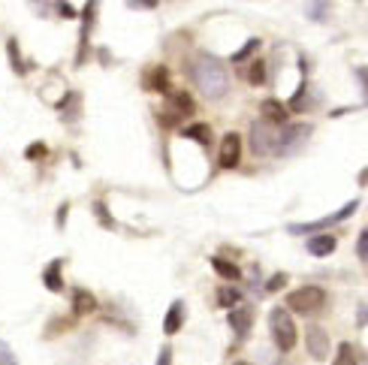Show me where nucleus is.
<instances>
[{"label": "nucleus", "mask_w": 368, "mask_h": 365, "mask_svg": "<svg viewBox=\"0 0 368 365\" xmlns=\"http://www.w3.org/2000/svg\"><path fill=\"white\" fill-rule=\"evenodd\" d=\"M190 76H194L196 88L203 91L208 100H221L227 97L230 91V76H227V66L217 61L214 55H205L199 52L194 57V64H190Z\"/></svg>", "instance_id": "nucleus-1"}, {"label": "nucleus", "mask_w": 368, "mask_h": 365, "mask_svg": "<svg viewBox=\"0 0 368 365\" xmlns=\"http://www.w3.org/2000/svg\"><path fill=\"white\" fill-rule=\"evenodd\" d=\"M269 326H272V338H275V344H278V350L290 353L293 347H296V338H299L296 323H293L290 311L287 308H275L269 314Z\"/></svg>", "instance_id": "nucleus-2"}, {"label": "nucleus", "mask_w": 368, "mask_h": 365, "mask_svg": "<svg viewBox=\"0 0 368 365\" xmlns=\"http://www.w3.org/2000/svg\"><path fill=\"white\" fill-rule=\"evenodd\" d=\"M356 209H359V199H350L347 205H341L338 212L326 214V218H317V221H311V223H290V232H293V236H302V232H320V230H326V227H332V223L347 221Z\"/></svg>", "instance_id": "nucleus-3"}, {"label": "nucleus", "mask_w": 368, "mask_h": 365, "mask_svg": "<svg viewBox=\"0 0 368 365\" xmlns=\"http://www.w3.org/2000/svg\"><path fill=\"white\" fill-rule=\"evenodd\" d=\"M326 302V293L320 287H299L287 296V308L296 314H311Z\"/></svg>", "instance_id": "nucleus-4"}, {"label": "nucleus", "mask_w": 368, "mask_h": 365, "mask_svg": "<svg viewBox=\"0 0 368 365\" xmlns=\"http://www.w3.org/2000/svg\"><path fill=\"white\" fill-rule=\"evenodd\" d=\"M250 151H254L257 157H266V154L278 151V133L272 130V124L254 121V127H250Z\"/></svg>", "instance_id": "nucleus-5"}, {"label": "nucleus", "mask_w": 368, "mask_h": 365, "mask_svg": "<svg viewBox=\"0 0 368 365\" xmlns=\"http://www.w3.org/2000/svg\"><path fill=\"white\" fill-rule=\"evenodd\" d=\"M196 112V103H194V97L187 94V91H172L169 94V109L163 112V124H169V127H175L181 118H187V115H194Z\"/></svg>", "instance_id": "nucleus-6"}, {"label": "nucleus", "mask_w": 368, "mask_h": 365, "mask_svg": "<svg viewBox=\"0 0 368 365\" xmlns=\"http://www.w3.org/2000/svg\"><path fill=\"white\" fill-rule=\"evenodd\" d=\"M311 133H314L311 124H290V127L278 136V151H275V154L287 157V154H293V151H299V148L305 145V139L311 136Z\"/></svg>", "instance_id": "nucleus-7"}, {"label": "nucleus", "mask_w": 368, "mask_h": 365, "mask_svg": "<svg viewBox=\"0 0 368 365\" xmlns=\"http://www.w3.org/2000/svg\"><path fill=\"white\" fill-rule=\"evenodd\" d=\"M217 160H221L223 169H232L241 160V136L239 133H227L221 139V148H217Z\"/></svg>", "instance_id": "nucleus-8"}, {"label": "nucleus", "mask_w": 368, "mask_h": 365, "mask_svg": "<svg viewBox=\"0 0 368 365\" xmlns=\"http://www.w3.org/2000/svg\"><path fill=\"white\" fill-rule=\"evenodd\" d=\"M305 344H308V353H311L317 362L326 359V356L332 353L329 335H326V329H323V326H308V332H305Z\"/></svg>", "instance_id": "nucleus-9"}, {"label": "nucleus", "mask_w": 368, "mask_h": 365, "mask_svg": "<svg viewBox=\"0 0 368 365\" xmlns=\"http://www.w3.org/2000/svg\"><path fill=\"white\" fill-rule=\"evenodd\" d=\"M230 326L236 329L239 338H248L250 326H254V308H248V305H241V308L230 311Z\"/></svg>", "instance_id": "nucleus-10"}, {"label": "nucleus", "mask_w": 368, "mask_h": 365, "mask_svg": "<svg viewBox=\"0 0 368 365\" xmlns=\"http://www.w3.org/2000/svg\"><path fill=\"white\" fill-rule=\"evenodd\" d=\"M338 238L329 236V232H317V236L308 238V251H311L314 256H329L332 251H335Z\"/></svg>", "instance_id": "nucleus-11"}, {"label": "nucleus", "mask_w": 368, "mask_h": 365, "mask_svg": "<svg viewBox=\"0 0 368 365\" xmlns=\"http://www.w3.org/2000/svg\"><path fill=\"white\" fill-rule=\"evenodd\" d=\"M181 323H184V302L175 299L169 305V311H166V317H163V332L166 335H175V332L181 329Z\"/></svg>", "instance_id": "nucleus-12"}, {"label": "nucleus", "mask_w": 368, "mask_h": 365, "mask_svg": "<svg viewBox=\"0 0 368 365\" xmlns=\"http://www.w3.org/2000/svg\"><path fill=\"white\" fill-rule=\"evenodd\" d=\"M260 112H263V121L266 124H284L287 121V106L278 103V100H263V106H260Z\"/></svg>", "instance_id": "nucleus-13"}, {"label": "nucleus", "mask_w": 368, "mask_h": 365, "mask_svg": "<svg viewBox=\"0 0 368 365\" xmlns=\"http://www.w3.org/2000/svg\"><path fill=\"white\" fill-rule=\"evenodd\" d=\"M145 85L151 91H160V94H169V73H166V66H154L145 76Z\"/></svg>", "instance_id": "nucleus-14"}, {"label": "nucleus", "mask_w": 368, "mask_h": 365, "mask_svg": "<svg viewBox=\"0 0 368 365\" xmlns=\"http://www.w3.org/2000/svg\"><path fill=\"white\" fill-rule=\"evenodd\" d=\"M73 308H76V314H91L97 308V299L88 290H73Z\"/></svg>", "instance_id": "nucleus-15"}, {"label": "nucleus", "mask_w": 368, "mask_h": 365, "mask_svg": "<svg viewBox=\"0 0 368 365\" xmlns=\"http://www.w3.org/2000/svg\"><path fill=\"white\" fill-rule=\"evenodd\" d=\"M43 281H46V287L52 290V293H61L64 290V278H61V260H55L52 265L46 269V275H43Z\"/></svg>", "instance_id": "nucleus-16"}, {"label": "nucleus", "mask_w": 368, "mask_h": 365, "mask_svg": "<svg viewBox=\"0 0 368 365\" xmlns=\"http://www.w3.org/2000/svg\"><path fill=\"white\" fill-rule=\"evenodd\" d=\"M212 265H214L217 275L227 278V281H239V278H241V269H239V265H232L230 260H223V256H214Z\"/></svg>", "instance_id": "nucleus-17"}, {"label": "nucleus", "mask_w": 368, "mask_h": 365, "mask_svg": "<svg viewBox=\"0 0 368 365\" xmlns=\"http://www.w3.org/2000/svg\"><path fill=\"white\" fill-rule=\"evenodd\" d=\"M241 302V290L239 287H221L217 290V305L221 308H232V305Z\"/></svg>", "instance_id": "nucleus-18"}, {"label": "nucleus", "mask_w": 368, "mask_h": 365, "mask_svg": "<svg viewBox=\"0 0 368 365\" xmlns=\"http://www.w3.org/2000/svg\"><path fill=\"white\" fill-rule=\"evenodd\" d=\"M184 136H187V139H196L199 145H208V142H212V130H208V124H190V127H184Z\"/></svg>", "instance_id": "nucleus-19"}, {"label": "nucleus", "mask_w": 368, "mask_h": 365, "mask_svg": "<svg viewBox=\"0 0 368 365\" xmlns=\"http://www.w3.org/2000/svg\"><path fill=\"white\" fill-rule=\"evenodd\" d=\"M335 365H356V353H353V344H338V353H335Z\"/></svg>", "instance_id": "nucleus-20"}, {"label": "nucleus", "mask_w": 368, "mask_h": 365, "mask_svg": "<svg viewBox=\"0 0 368 365\" xmlns=\"http://www.w3.org/2000/svg\"><path fill=\"white\" fill-rule=\"evenodd\" d=\"M248 82L250 85H263L266 82V64L263 61H254L248 66Z\"/></svg>", "instance_id": "nucleus-21"}, {"label": "nucleus", "mask_w": 368, "mask_h": 365, "mask_svg": "<svg viewBox=\"0 0 368 365\" xmlns=\"http://www.w3.org/2000/svg\"><path fill=\"white\" fill-rule=\"evenodd\" d=\"M257 48H260V39H248V46H245V48H239V52L232 55V64H241L250 52H257Z\"/></svg>", "instance_id": "nucleus-22"}, {"label": "nucleus", "mask_w": 368, "mask_h": 365, "mask_svg": "<svg viewBox=\"0 0 368 365\" xmlns=\"http://www.w3.org/2000/svg\"><path fill=\"white\" fill-rule=\"evenodd\" d=\"M284 284H287V275H284V272H278V275H272L269 281H266V293H278Z\"/></svg>", "instance_id": "nucleus-23"}, {"label": "nucleus", "mask_w": 368, "mask_h": 365, "mask_svg": "<svg viewBox=\"0 0 368 365\" xmlns=\"http://www.w3.org/2000/svg\"><path fill=\"white\" fill-rule=\"evenodd\" d=\"M356 254H359V260H368V230H362V232H359Z\"/></svg>", "instance_id": "nucleus-24"}, {"label": "nucleus", "mask_w": 368, "mask_h": 365, "mask_svg": "<svg viewBox=\"0 0 368 365\" xmlns=\"http://www.w3.org/2000/svg\"><path fill=\"white\" fill-rule=\"evenodd\" d=\"M10 57H12V64H15V73H24V64H21V57H19V46H15V39H10Z\"/></svg>", "instance_id": "nucleus-25"}, {"label": "nucleus", "mask_w": 368, "mask_h": 365, "mask_svg": "<svg viewBox=\"0 0 368 365\" xmlns=\"http://www.w3.org/2000/svg\"><path fill=\"white\" fill-rule=\"evenodd\" d=\"M0 365H19V362H15V356L10 353V347H6V344H0Z\"/></svg>", "instance_id": "nucleus-26"}, {"label": "nucleus", "mask_w": 368, "mask_h": 365, "mask_svg": "<svg viewBox=\"0 0 368 365\" xmlns=\"http://www.w3.org/2000/svg\"><path fill=\"white\" fill-rule=\"evenodd\" d=\"M157 365H172V350L169 347H163L160 356H157Z\"/></svg>", "instance_id": "nucleus-27"}, {"label": "nucleus", "mask_w": 368, "mask_h": 365, "mask_svg": "<svg viewBox=\"0 0 368 365\" xmlns=\"http://www.w3.org/2000/svg\"><path fill=\"white\" fill-rule=\"evenodd\" d=\"M356 79L362 82V88H365V97H368V70H365V66H359V70H356Z\"/></svg>", "instance_id": "nucleus-28"}, {"label": "nucleus", "mask_w": 368, "mask_h": 365, "mask_svg": "<svg viewBox=\"0 0 368 365\" xmlns=\"http://www.w3.org/2000/svg\"><path fill=\"white\" fill-rule=\"evenodd\" d=\"M356 323H359V326H365V323H368V305H362V308H359Z\"/></svg>", "instance_id": "nucleus-29"}, {"label": "nucleus", "mask_w": 368, "mask_h": 365, "mask_svg": "<svg viewBox=\"0 0 368 365\" xmlns=\"http://www.w3.org/2000/svg\"><path fill=\"white\" fill-rule=\"evenodd\" d=\"M39 154H43V145H33L30 151H28V157H39Z\"/></svg>", "instance_id": "nucleus-30"}, {"label": "nucleus", "mask_w": 368, "mask_h": 365, "mask_svg": "<svg viewBox=\"0 0 368 365\" xmlns=\"http://www.w3.org/2000/svg\"><path fill=\"white\" fill-rule=\"evenodd\" d=\"M359 185H368V169L359 172Z\"/></svg>", "instance_id": "nucleus-31"}, {"label": "nucleus", "mask_w": 368, "mask_h": 365, "mask_svg": "<svg viewBox=\"0 0 368 365\" xmlns=\"http://www.w3.org/2000/svg\"><path fill=\"white\" fill-rule=\"evenodd\" d=\"M236 365H248V362H236Z\"/></svg>", "instance_id": "nucleus-32"}]
</instances>
